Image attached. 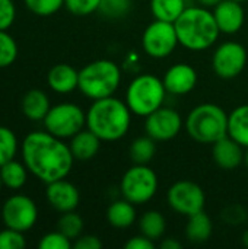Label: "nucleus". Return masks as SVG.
<instances>
[{"label": "nucleus", "mask_w": 248, "mask_h": 249, "mask_svg": "<svg viewBox=\"0 0 248 249\" xmlns=\"http://www.w3.org/2000/svg\"><path fill=\"white\" fill-rule=\"evenodd\" d=\"M20 153L28 171L44 184L64 179L75 162L69 144L47 130L25 136Z\"/></svg>", "instance_id": "f257e3e1"}, {"label": "nucleus", "mask_w": 248, "mask_h": 249, "mask_svg": "<svg viewBox=\"0 0 248 249\" xmlns=\"http://www.w3.org/2000/svg\"><path fill=\"white\" fill-rule=\"evenodd\" d=\"M132 111L126 101L108 96L92 102L86 112V128L91 130L101 142L121 140L130 130Z\"/></svg>", "instance_id": "f03ea898"}, {"label": "nucleus", "mask_w": 248, "mask_h": 249, "mask_svg": "<svg viewBox=\"0 0 248 249\" xmlns=\"http://www.w3.org/2000/svg\"><path fill=\"white\" fill-rule=\"evenodd\" d=\"M178 42L190 51H205L219 38L221 31L212 9L189 6L174 22Z\"/></svg>", "instance_id": "7ed1b4c3"}, {"label": "nucleus", "mask_w": 248, "mask_h": 249, "mask_svg": "<svg viewBox=\"0 0 248 249\" xmlns=\"http://www.w3.org/2000/svg\"><path fill=\"white\" fill-rule=\"evenodd\" d=\"M184 127L194 142L213 144L228 136V114L216 104H200L189 112Z\"/></svg>", "instance_id": "20e7f679"}, {"label": "nucleus", "mask_w": 248, "mask_h": 249, "mask_svg": "<svg viewBox=\"0 0 248 249\" xmlns=\"http://www.w3.org/2000/svg\"><path fill=\"white\" fill-rule=\"evenodd\" d=\"M121 83V69L117 63L101 58L88 63L79 70V90L89 99L96 101L113 96Z\"/></svg>", "instance_id": "39448f33"}, {"label": "nucleus", "mask_w": 248, "mask_h": 249, "mask_svg": "<svg viewBox=\"0 0 248 249\" xmlns=\"http://www.w3.org/2000/svg\"><path fill=\"white\" fill-rule=\"evenodd\" d=\"M167 89L162 79L143 73L136 76L127 86L126 90V104L132 114L137 117H148L165 102Z\"/></svg>", "instance_id": "423d86ee"}, {"label": "nucleus", "mask_w": 248, "mask_h": 249, "mask_svg": "<svg viewBox=\"0 0 248 249\" xmlns=\"http://www.w3.org/2000/svg\"><path fill=\"white\" fill-rule=\"evenodd\" d=\"M159 181L158 175L148 165L134 163L129 168L120 182V191L123 198L134 206L149 203L158 193Z\"/></svg>", "instance_id": "0eeeda50"}, {"label": "nucleus", "mask_w": 248, "mask_h": 249, "mask_svg": "<svg viewBox=\"0 0 248 249\" xmlns=\"http://www.w3.org/2000/svg\"><path fill=\"white\" fill-rule=\"evenodd\" d=\"M44 127L58 139H72L86 125V112L72 102H61L50 108L44 118Z\"/></svg>", "instance_id": "6e6552de"}, {"label": "nucleus", "mask_w": 248, "mask_h": 249, "mask_svg": "<svg viewBox=\"0 0 248 249\" xmlns=\"http://www.w3.org/2000/svg\"><path fill=\"white\" fill-rule=\"evenodd\" d=\"M178 45L180 42L172 22L155 19L143 31L142 47L143 51L152 58H167Z\"/></svg>", "instance_id": "1a4fd4ad"}, {"label": "nucleus", "mask_w": 248, "mask_h": 249, "mask_svg": "<svg viewBox=\"0 0 248 249\" xmlns=\"http://www.w3.org/2000/svg\"><path fill=\"white\" fill-rule=\"evenodd\" d=\"M167 200L170 207L175 213L186 217L203 212L206 204V196L203 188L189 179L174 182L168 188Z\"/></svg>", "instance_id": "9d476101"}, {"label": "nucleus", "mask_w": 248, "mask_h": 249, "mask_svg": "<svg viewBox=\"0 0 248 249\" xmlns=\"http://www.w3.org/2000/svg\"><path fill=\"white\" fill-rule=\"evenodd\" d=\"M1 220L6 228L28 232L38 220V209L32 198L22 194L9 197L1 207Z\"/></svg>", "instance_id": "9b49d317"}, {"label": "nucleus", "mask_w": 248, "mask_h": 249, "mask_svg": "<svg viewBox=\"0 0 248 249\" xmlns=\"http://www.w3.org/2000/svg\"><path fill=\"white\" fill-rule=\"evenodd\" d=\"M247 64V51L244 45L235 41L221 44L212 57V67L218 77L229 80L243 73Z\"/></svg>", "instance_id": "f8f14e48"}, {"label": "nucleus", "mask_w": 248, "mask_h": 249, "mask_svg": "<svg viewBox=\"0 0 248 249\" xmlns=\"http://www.w3.org/2000/svg\"><path fill=\"white\" fill-rule=\"evenodd\" d=\"M184 127V120L181 115L168 107H161L145 120V131L155 142H168L178 136Z\"/></svg>", "instance_id": "ddd939ff"}, {"label": "nucleus", "mask_w": 248, "mask_h": 249, "mask_svg": "<svg viewBox=\"0 0 248 249\" xmlns=\"http://www.w3.org/2000/svg\"><path fill=\"white\" fill-rule=\"evenodd\" d=\"M162 82L167 89V93L183 96L190 93L196 88L197 71L187 63H177L165 71Z\"/></svg>", "instance_id": "4468645a"}, {"label": "nucleus", "mask_w": 248, "mask_h": 249, "mask_svg": "<svg viewBox=\"0 0 248 249\" xmlns=\"http://www.w3.org/2000/svg\"><path fill=\"white\" fill-rule=\"evenodd\" d=\"M45 197L48 204L58 213L76 210L80 201L79 190L72 182L66 181V178L47 184Z\"/></svg>", "instance_id": "2eb2a0df"}, {"label": "nucleus", "mask_w": 248, "mask_h": 249, "mask_svg": "<svg viewBox=\"0 0 248 249\" xmlns=\"http://www.w3.org/2000/svg\"><path fill=\"white\" fill-rule=\"evenodd\" d=\"M212 12L221 34H237L246 22L244 7L241 1L237 0H222Z\"/></svg>", "instance_id": "dca6fc26"}, {"label": "nucleus", "mask_w": 248, "mask_h": 249, "mask_svg": "<svg viewBox=\"0 0 248 249\" xmlns=\"http://www.w3.org/2000/svg\"><path fill=\"white\" fill-rule=\"evenodd\" d=\"M213 162L224 171H232L244 162V147L229 136H225L212 144Z\"/></svg>", "instance_id": "f3484780"}, {"label": "nucleus", "mask_w": 248, "mask_h": 249, "mask_svg": "<svg viewBox=\"0 0 248 249\" xmlns=\"http://www.w3.org/2000/svg\"><path fill=\"white\" fill-rule=\"evenodd\" d=\"M47 83L56 93H70L79 88V71L66 63L56 64L47 74Z\"/></svg>", "instance_id": "a211bd4d"}, {"label": "nucleus", "mask_w": 248, "mask_h": 249, "mask_svg": "<svg viewBox=\"0 0 248 249\" xmlns=\"http://www.w3.org/2000/svg\"><path fill=\"white\" fill-rule=\"evenodd\" d=\"M69 147L76 160H91L99 152L101 139L88 128L80 130L70 139Z\"/></svg>", "instance_id": "6ab92c4d"}, {"label": "nucleus", "mask_w": 248, "mask_h": 249, "mask_svg": "<svg viewBox=\"0 0 248 249\" xmlns=\"http://www.w3.org/2000/svg\"><path fill=\"white\" fill-rule=\"evenodd\" d=\"M22 112L31 121H44L45 115L48 114L51 105L47 93L39 89L28 90L22 98Z\"/></svg>", "instance_id": "aec40b11"}, {"label": "nucleus", "mask_w": 248, "mask_h": 249, "mask_svg": "<svg viewBox=\"0 0 248 249\" xmlns=\"http://www.w3.org/2000/svg\"><path fill=\"white\" fill-rule=\"evenodd\" d=\"M107 220L114 229H129L136 222L134 204L126 198L111 203L107 209Z\"/></svg>", "instance_id": "412c9836"}, {"label": "nucleus", "mask_w": 248, "mask_h": 249, "mask_svg": "<svg viewBox=\"0 0 248 249\" xmlns=\"http://www.w3.org/2000/svg\"><path fill=\"white\" fill-rule=\"evenodd\" d=\"M187 225H186V238L193 242V244H203L209 241L213 232V225L210 217L203 212H199L196 214H191L187 217Z\"/></svg>", "instance_id": "4be33fe9"}, {"label": "nucleus", "mask_w": 248, "mask_h": 249, "mask_svg": "<svg viewBox=\"0 0 248 249\" xmlns=\"http://www.w3.org/2000/svg\"><path fill=\"white\" fill-rule=\"evenodd\" d=\"M228 136L244 149L248 147V104L234 108L228 114Z\"/></svg>", "instance_id": "5701e85b"}, {"label": "nucleus", "mask_w": 248, "mask_h": 249, "mask_svg": "<svg viewBox=\"0 0 248 249\" xmlns=\"http://www.w3.org/2000/svg\"><path fill=\"white\" fill-rule=\"evenodd\" d=\"M137 226H139V231L143 236L156 242V241H161L165 235L167 220L161 212L149 210V212L142 214V217L137 222Z\"/></svg>", "instance_id": "b1692460"}, {"label": "nucleus", "mask_w": 248, "mask_h": 249, "mask_svg": "<svg viewBox=\"0 0 248 249\" xmlns=\"http://www.w3.org/2000/svg\"><path fill=\"white\" fill-rule=\"evenodd\" d=\"M149 7L155 19L172 23L187 9L186 0H149Z\"/></svg>", "instance_id": "393cba45"}, {"label": "nucleus", "mask_w": 248, "mask_h": 249, "mask_svg": "<svg viewBox=\"0 0 248 249\" xmlns=\"http://www.w3.org/2000/svg\"><path fill=\"white\" fill-rule=\"evenodd\" d=\"M28 168L25 163L16 162L15 159L0 166V177L3 185L10 190H19L25 185L28 178Z\"/></svg>", "instance_id": "a878e982"}, {"label": "nucleus", "mask_w": 248, "mask_h": 249, "mask_svg": "<svg viewBox=\"0 0 248 249\" xmlns=\"http://www.w3.org/2000/svg\"><path fill=\"white\" fill-rule=\"evenodd\" d=\"M156 153V142L148 134L133 140L130 146V159L139 165H148Z\"/></svg>", "instance_id": "bb28decb"}, {"label": "nucleus", "mask_w": 248, "mask_h": 249, "mask_svg": "<svg viewBox=\"0 0 248 249\" xmlns=\"http://www.w3.org/2000/svg\"><path fill=\"white\" fill-rule=\"evenodd\" d=\"M57 231H60L70 241H75L83 232V219L77 213H75V210L63 213L57 222Z\"/></svg>", "instance_id": "cd10ccee"}, {"label": "nucleus", "mask_w": 248, "mask_h": 249, "mask_svg": "<svg viewBox=\"0 0 248 249\" xmlns=\"http://www.w3.org/2000/svg\"><path fill=\"white\" fill-rule=\"evenodd\" d=\"M18 147L16 134L10 128L0 125V166L15 159Z\"/></svg>", "instance_id": "c85d7f7f"}, {"label": "nucleus", "mask_w": 248, "mask_h": 249, "mask_svg": "<svg viewBox=\"0 0 248 249\" xmlns=\"http://www.w3.org/2000/svg\"><path fill=\"white\" fill-rule=\"evenodd\" d=\"M18 57V44L7 31H0V69L9 67Z\"/></svg>", "instance_id": "c756f323"}, {"label": "nucleus", "mask_w": 248, "mask_h": 249, "mask_svg": "<svg viewBox=\"0 0 248 249\" xmlns=\"http://www.w3.org/2000/svg\"><path fill=\"white\" fill-rule=\"evenodd\" d=\"M133 0H101L98 12L110 19L124 18L132 9Z\"/></svg>", "instance_id": "7c9ffc66"}, {"label": "nucleus", "mask_w": 248, "mask_h": 249, "mask_svg": "<svg viewBox=\"0 0 248 249\" xmlns=\"http://www.w3.org/2000/svg\"><path fill=\"white\" fill-rule=\"evenodd\" d=\"M23 3L37 16H51L64 6V0H23Z\"/></svg>", "instance_id": "2f4dec72"}, {"label": "nucleus", "mask_w": 248, "mask_h": 249, "mask_svg": "<svg viewBox=\"0 0 248 249\" xmlns=\"http://www.w3.org/2000/svg\"><path fill=\"white\" fill-rule=\"evenodd\" d=\"M72 247L73 242L67 236H64L60 231L44 235L38 244L39 249H70Z\"/></svg>", "instance_id": "473e14b6"}, {"label": "nucleus", "mask_w": 248, "mask_h": 249, "mask_svg": "<svg viewBox=\"0 0 248 249\" xmlns=\"http://www.w3.org/2000/svg\"><path fill=\"white\" fill-rule=\"evenodd\" d=\"M26 241L23 232L6 228L0 232V249H23Z\"/></svg>", "instance_id": "72a5a7b5"}, {"label": "nucleus", "mask_w": 248, "mask_h": 249, "mask_svg": "<svg viewBox=\"0 0 248 249\" xmlns=\"http://www.w3.org/2000/svg\"><path fill=\"white\" fill-rule=\"evenodd\" d=\"M101 0H64L67 10L76 16H88L98 10Z\"/></svg>", "instance_id": "f704fd0d"}, {"label": "nucleus", "mask_w": 248, "mask_h": 249, "mask_svg": "<svg viewBox=\"0 0 248 249\" xmlns=\"http://www.w3.org/2000/svg\"><path fill=\"white\" fill-rule=\"evenodd\" d=\"M16 18V7L13 0H0V31H7Z\"/></svg>", "instance_id": "c9c22d12"}, {"label": "nucleus", "mask_w": 248, "mask_h": 249, "mask_svg": "<svg viewBox=\"0 0 248 249\" xmlns=\"http://www.w3.org/2000/svg\"><path fill=\"white\" fill-rule=\"evenodd\" d=\"M75 249H101L102 242L98 236L95 235H80L77 239L73 242Z\"/></svg>", "instance_id": "e433bc0d"}, {"label": "nucleus", "mask_w": 248, "mask_h": 249, "mask_svg": "<svg viewBox=\"0 0 248 249\" xmlns=\"http://www.w3.org/2000/svg\"><path fill=\"white\" fill-rule=\"evenodd\" d=\"M222 217L231 223V225H238V223H243L246 220V212L243 210V207L240 206H231L228 207L224 213H222Z\"/></svg>", "instance_id": "4c0bfd02"}, {"label": "nucleus", "mask_w": 248, "mask_h": 249, "mask_svg": "<svg viewBox=\"0 0 248 249\" xmlns=\"http://www.w3.org/2000/svg\"><path fill=\"white\" fill-rule=\"evenodd\" d=\"M126 249H153L155 248V242L151 241L149 238L139 235V236H133L132 239H129L124 244Z\"/></svg>", "instance_id": "58836bf2"}, {"label": "nucleus", "mask_w": 248, "mask_h": 249, "mask_svg": "<svg viewBox=\"0 0 248 249\" xmlns=\"http://www.w3.org/2000/svg\"><path fill=\"white\" fill-rule=\"evenodd\" d=\"M159 248L161 249H181L183 248V245H181V242H178V241H177V239H174V238H167V239H161Z\"/></svg>", "instance_id": "ea45409f"}, {"label": "nucleus", "mask_w": 248, "mask_h": 249, "mask_svg": "<svg viewBox=\"0 0 248 249\" xmlns=\"http://www.w3.org/2000/svg\"><path fill=\"white\" fill-rule=\"evenodd\" d=\"M222 0H197V3L203 7H208V9H213L215 6H218Z\"/></svg>", "instance_id": "a19ab883"}, {"label": "nucleus", "mask_w": 248, "mask_h": 249, "mask_svg": "<svg viewBox=\"0 0 248 249\" xmlns=\"http://www.w3.org/2000/svg\"><path fill=\"white\" fill-rule=\"evenodd\" d=\"M243 245L248 248V231H246L244 233H243Z\"/></svg>", "instance_id": "79ce46f5"}, {"label": "nucleus", "mask_w": 248, "mask_h": 249, "mask_svg": "<svg viewBox=\"0 0 248 249\" xmlns=\"http://www.w3.org/2000/svg\"><path fill=\"white\" fill-rule=\"evenodd\" d=\"M244 163H246V166H247L248 169V147L246 149V152H244Z\"/></svg>", "instance_id": "37998d69"}, {"label": "nucleus", "mask_w": 248, "mask_h": 249, "mask_svg": "<svg viewBox=\"0 0 248 249\" xmlns=\"http://www.w3.org/2000/svg\"><path fill=\"white\" fill-rule=\"evenodd\" d=\"M3 187V181H1V177H0V188Z\"/></svg>", "instance_id": "c03bdc74"}, {"label": "nucleus", "mask_w": 248, "mask_h": 249, "mask_svg": "<svg viewBox=\"0 0 248 249\" xmlns=\"http://www.w3.org/2000/svg\"><path fill=\"white\" fill-rule=\"evenodd\" d=\"M237 1H241L243 3V1H247V0H237Z\"/></svg>", "instance_id": "a18cd8bd"}]
</instances>
